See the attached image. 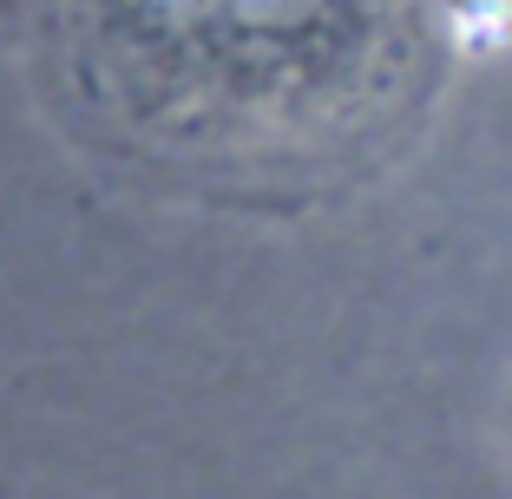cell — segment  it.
I'll list each match as a JSON object with an SVG mask.
<instances>
[{
  "instance_id": "obj_1",
  "label": "cell",
  "mask_w": 512,
  "mask_h": 499,
  "mask_svg": "<svg viewBox=\"0 0 512 499\" xmlns=\"http://www.w3.org/2000/svg\"><path fill=\"white\" fill-rule=\"evenodd\" d=\"M66 145L158 197L309 211L421 138L460 0H0Z\"/></svg>"
}]
</instances>
